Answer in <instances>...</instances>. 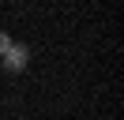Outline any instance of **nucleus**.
Wrapping results in <instances>:
<instances>
[{"mask_svg":"<svg viewBox=\"0 0 124 120\" xmlns=\"http://www.w3.org/2000/svg\"><path fill=\"white\" fill-rule=\"evenodd\" d=\"M26 56H30V52H26L23 45H11V49L0 56V60H4V71H23V68H26Z\"/></svg>","mask_w":124,"mask_h":120,"instance_id":"obj_1","label":"nucleus"},{"mask_svg":"<svg viewBox=\"0 0 124 120\" xmlns=\"http://www.w3.org/2000/svg\"><path fill=\"white\" fill-rule=\"evenodd\" d=\"M8 49H11V38L4 34V30H0V56H4V52H8Z\"/></svg>","mask_w":124,"mask_h":120,"instance_id":"obj_2","label":"nucleus"}]
</instances>
